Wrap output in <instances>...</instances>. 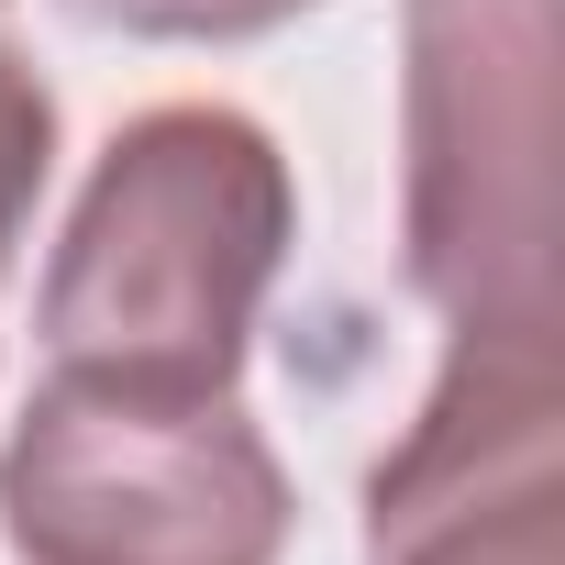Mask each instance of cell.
<instances>
[{"label":"cell","mask_w":565,"mask_h":565,"mask_svg":"<svg viewBox=\"0 0 565 565\" xmlns=\"http://www.w3.org/2000/svg\"><path fill=\"white\" fill-rule=\"evenodd\" d=\"M12 565H277L289 466L233 388L45 377L0 444Z\"/></svg>","instance_id":"3"},{"label":"cell","mask_w":565,"mask_h":565,"mask_svg":"<svg viewBox=\"0 0 565 565\" xmlns=\"http://www.w3.org/2000/svg\"><path fill=\"white\" fill-rule=\"evenodd\" d=\"M366 565H565V488H532V499H488V510L411 521V532L366 543Z\"/></svg>","instance_id":"4"},{"label":"cell","mask_w":565,"mask_h":565,"mask_svg":"<svg viewBox=\"0 0 565 565\" xmlns=\"http://www.w3.org/2000/svg\"><path fill=\"white\" fill-rule=\"evenodd\" d=\"M289 233H300L289 156L233 100H167L122 122L34 300L56 377L233 388L244 333L289 266Z\"/></svg>","instance_id":"1"},{"label":"cell","mask_w":565,"mask_h":565,"mask_svg":"<svg viewBox=\"0 0 565 565\" xmlns=\"http://www.w3.org/2000/svg\"><path fill=\"white\" fill-rule=\"evenodd\" d=\"M399 244L444 333H565L554 311V0H411Z\"/></svg>","instance_id":"2"},{"label":"cell","mask_w":565,"mask_h":565,"mask_svg":"<svg viewBox=\"0 0 565 565\" xmlns=\"http://www.w3.org/2000/svg\"><path fill=\"white\" fill-rule=\"evenodd\" d=\"M67 12L100 34H145V45H244V34L322 12V0H67Z\"/></svg>","instance_id":"5"}]
</instances>
